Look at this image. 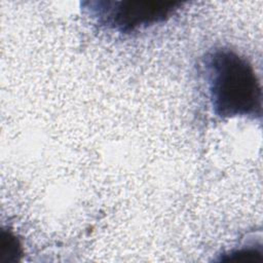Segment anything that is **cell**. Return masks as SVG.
Returning a JSON list of instances; mask_svg holds the SVG:
<instances>
[{
	"label": "cell",
	"instance_id": "6da1fadb",
	"mask_svg": "<svg viewBox=\"0 0 263 263\" xmlns=\"http://www.w3.org/2000/svg\"><path fill=\"white\" fill-rule=\"evenodd\" d=\"M205 71L216 115L223 118L261 117V84L245 58L230 49H216L206 57Z\"/></svg>",
	"mask_w": 263,
	"mask_h": 263
},
{
	"label": "cell",
	"instance_id": "7a4b0ae2",
	"mask_svg": "<svg viewBox=\"0 0 263 263\" xmlns=\"http://www.w3.org/2000/svg\"><path fill=\"white\" fill-rule=\"evenodd\" d=\"M88 10L97 21L120 33H129L168 18L180 2L156 1H96L87 2Z\"/></svg>",
	"mask_w": 263,
	"mask_h": 263
}]
</instances>
